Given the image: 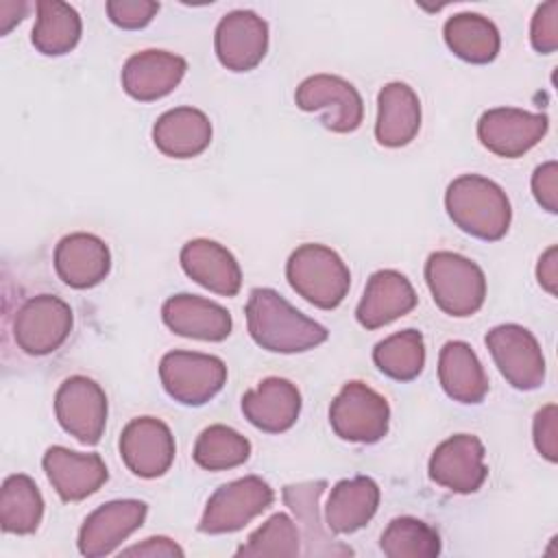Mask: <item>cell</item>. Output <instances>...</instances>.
<instances>
[{"label":"cell","mask_w":558,"mask_h":558,"mask_svg":"<svg viewBox=\"0 0 558 558\" xmlns=\"http://www.w3.org/2000/svg\"><path fill=\"white\" fill-rule=\"evenodd\" d=\"M246 327L253 342L270 353H303L329 338L320 323L307 318L272 288L251 290Z\"/></svg>","instance_id":"6da1fadb"},{"label":"cell","mask_w":558,"mask_h":558,"mask_svg":"<svg viewBox=\"0 0 558 558\" xmlns=\"http://www.w3.org/2000/svg\"><path fill=\"white\" fill-rule=\"evenodd\" d=\"M445 209L453 225L484 242L501 240L512 220L506 192L482 174H462L445 192Z\"/></svg>","instance_id":"7a4b0ae2"},{"label":"cell","mask_w":558,"mask_h":558,"mask_svg":"<svg viewBox=\"0 0 558 558\" xmlns=\"http://www.w3.org/2000/svg\"><path fill=\"white\" fill-rule=\"evenodd\" d=\"M290 288L320 310L338 307L351 288V272L342 257L325 244H301L286 262Z\"/></svg>","instance_id":"3957f363"},{"label":"cell","mask_w":558,"mask_h":558,"mask_svg":"<svg viewBox=\"0 0 558 558\" xmlns=\"http://www.w3.org/2000/svg\"><path fill=\"white\" fill-rule=\"evenodd\" d=\"M425 281L434 303L456 318L473 316L486 301V277L482 268L460 253H432L425 262Z\"/></svg>","instance_id":"277c9868"},{"label":"cell","mask_w":558,"mask_h":558,"mask_svg":"<svg viewBox=\"0 0 558 558\" xmlns=\"http://www.w3.org/2000/svg\"><path fill=\"white\" fill-rule=\"evenodd\" d=\"M275 501L268 482L246 475L222 484L207 499L198 530L203 534H231L246 527L255 517L266 512Z\"/></svg>","instance_id":"5b68a950"},{"label":"cell","mask_w":558,"mask_h":558,"mask_svg":"<svg viewBox=\"0 0 558 558\" xmlns=\"http://www.w3.org/2000/svg\"><path fill=\"white\" fill-rule=\"evenodd\" d=\"M329 423L338 438L373 445L388 434V401L362 381H349L329 405Z\"/></svg>","instance_id":"8992f818"},{"label":"cell","mask_w":558,"mask_h":558,"mask_svg":"<svg viewBox=\"0 0 558 558\" xmlns=\"http://www.w3.org/2000/svg\"><path fill=\"white\" fill-rule=\"evenodd\" d=\"M163 390L183 405H205L225 381L227 366L220 357L198 351H170L159 362Z\"/></svg>","instance_id":"52a82bcc"},{"label":"cell","mask_w":558,"mask_h":558,"mask_svg":"<svg viewBox=\"0 0 558 558\" xmlns=\"http://www.w3.org/2000/svg\"><path fill=\"white\" fill-rule=\"evenodd\" d=\"M301 111L320 113V124L333 133H353L364 120L360 92L342 76L314 74L301 81L294 92Z\"/></svg>","instance_id":"ba28073f"},{"label":"cell","mask_w":558,"mask_h":558,"mask_svg":"<svg viewBox=\"0 0 558 558\" xmlns=\"http://www.w3.org/2000/svg\"><path fill=\"white\" fill-rule=\"evenodd\" d=\"M74 325L72 307L54 294L28 296L15 312L13 338L28 355H48L70 336Z\"/></svg>","instance_id":"9c48e42d"},{"label":"cell","mask_w":558,"mask_h":558,"mask_svg":"<svg viewBox=\"0 0 558 558\" xmlns=\"http://www.w3.org/2000/svg\"><path fill=\"white\" fill-rule=\"evenodd\" d=\"M499 373L517 390H536L545 381V357L530 329L517 323L493 327L484 338Z\"/></svg>","instance_id":"30bf717a"},{"label":"cell","mask_w":558,"mask_h":558,"mask_svg":"<svg viewBox=\"0 0 558 558\" xmlns=\"http://www.w3.org/2000/svg\"><path fill=\"white\" fill-rule=\"evenodd\" d=\"M54 414L63 432L83 445H96L107 425V395L94 379L72 375L57 388Z\"/></svg>","instance_id":"8fae6325"},{"label":"cell","mask_w":558,"mask_h":558,"mask_svg":"<svg viewBox=\"0 0 558 558\" xmlns=\"http://www.w3.org/2000/svg\"><path fill=\"white\" fill-rule=\"evenodd\" d=\"M549 118L517 107H495L480 116L477 137L497 157L517 159L534 148L547 133Z\"/></svg>","instance_id":"7c38bea8"},{"label":"cell","mask_w":558,"mask_h":558,"mask_svg":"<svg viewBox=\"0 0 558 558\" xmlns=\"http://www.w3.org/2000/svg\"><path fill=\"white\" fill-rule=\"evenodd\" d=\"M484 445L473 434H456L442 440L429 458V480L451 493L471 495L482 488L488 477L484 462Z\"/></svg>","instance_id":"4fadbf2b"},{"label":"cell","mask_w":558,"mask_h":558,"mask_svg":"<svg viewBox=\"0 0 558 558\" xmlns=\"http://www.w3.org/2000/svg\"><path fill=\"white\" fill-rule=\"evenodd\" d=\"M126 469L144 480L161 477L174 462L177 445L170 427L155 416H137L126 423L118 442Z\"/></svg>","instance_id":"5bb4252c"},{"label":"cell","mask_w":558,"mask_h":558,"mask_svg":"<svg viewBox=\"0 0 558 558\" xmlns=\"http://www.w3.org/2000/svg\"><path fill=\"white\" fill-rule=\"evenodd\" d=\"M218 61L231 72H248L268 50V24L255 11L235 9L220 17L214 33Z\"/></svg>","instance_id":"9a60e30c"},{"label":"cell","mask_w":558,"mask_h":558,"mask_svg":"<svg viewBox=\"0 0 558 558\" xmlns=\"http://www.w3.org/2000/svg\"><path fill=\"white\" fill-rule=\"evenodd\" d=\"M148 506L140 499H116L98 506L78 530V551L87 558L113 554L144 525Z\"/></svg>","instance_id":"2e32d148"},{"label":"cell","mask_w":558,"mask_h":558,"mask_svg":"<svg viewBox=\"0 0 558 558\" xmlns=\"http://www.w3.org/2000/svg\"><path fill=\"white\" fill-rule=\"evenodd\" d=\"M48 482L63 501H83L94 495L109 477L98 453H78L61 445L46 449L41 458Z\"/></svg>","instance_id":"e0dca14e"},{"label":"cell","mask_w":558,"mask_h":558,"mask_svg":"<svg viewBox=\"0 0 558 558\" xmlns=\"http://www.w3.org/2000/svg\"><path fill=\"white\" fill-rule=\"evenodd\" d=\"M187 63L183 57L168 50H142L126 59L122 68L124 92L140 102H153L181 83Z\"/></svg>","instance_id":"ac0fdd59"},{"label":"cell","mask_w":558,"mask_h":558,"mask_svg":"<svg viewBox=\"0 0 558 558\" xmlns=\"http://www.w3.org/2000/svg\"><path fill=\"white\" fill-rule=\"evenodd\" d=\"M183 272L203 286L205 290L220 296H235L242 288V270L238 259L222 244L196 238L183 244L179 253Z\"/></svg>","instance_id":"d6986e66"},{"label":"cell","mask_w":558,"mask_h":558,"mask_svg":"<svg viewBox=\"0 0 558 558\" xmlns=\"http://www.w3.org/2000/svg\"><path fill=\"white\" fill-rule=\"evenodd\" d=\"M416 292L405 275L386 268L371 275L355 307V318L364 329H379L416 307Z\"/></svg>","instance_id":"ffe728a7"},{"label":"cell","mask_w":558,"mask_h":558,"mask_svg":"<svg viewBox=\"0 0 558 558\" xmlns=\"http://www.w3.org/2000/svg\"><path fill=\"white\" fill-rule=\"evenodd\" d=\"M109 246L94 233H70L54 246V270L74 290L98 286L109 275Z\"/></svg>","instance_id":"44dd1931"},{"label":"cell","mask_w":558,"mask_h":558,"mask_svg":"<svg viewBox=\"0 0 558 558\" xmlns=\"http://www.w3.org/2000/svg\"><path fill=\"white\" fill-rule=\"evenodd\" d=\"M161 318L172 333L207 342L227 340L233 327L231 314L222 305L196 294H174L166 299Z\"/></svg>","instance_id":"7402d4cb"},{"label":"cell","mask_w":558,"mask_h":558,"mask_svg":"<svg viewBox=\"0 0 558 558\" xmlns=\"http://www.w3.org/2000/svg\"><path fill=\"white\" fill-rule=\"evenodd\" d=\"M242 412L253 427L266 434H281L301 414V392L290 379L266 377L257 388L242 395Z\"/></svg>","instance_id":"603a6c76"},{"label":"cell","mask_w":558,"mask_h":558,"mask_svg":"<svg viewBox=\"0 0 558 558\" xmlns=\"http://www.w3.org/2000/svg\"><path fill=\"white\" fill-rule=\"evenodd\" d=\"M421 129V100L416 92L401 81L386 83L377 94L375 140L386 148L410 144Z\"/></svg>","instance_id":"cb8c5ba5"},{"label":"cell","mask_w":558,"mask_h":558,"mask_svg":"<svg viewBox=\"0 0 558 558\" xmlns=\"http://www.w3.org/2000/svg\"><path fill=\"white\" fill-rule=\"evenodd\" d=\"M379 486L373 477L355 475L340 480L325 506V525L331 534H353L362 530L377 512Z\"/></svg>","instance_id":"d4e9b609"},{"label":"cell","mask_w":558,"mask_h":558,"mask_svg":"<svg viewBox=\"0 0 558 558\" xmlns=\"http://www.w3.org/2000/svg\"><path fill=\"white\" fill-rule=\"evenodd\" d=\"M153 142L166 157L192 159L209 146L211 122L201 109L174 107L157 118L153 126Z\"/></svg>","instance_id":"484cf974"},{"label":"cell","mask_w":558,"mask_h":558,"mask_svg":"<svg viewBox=\"0 0 558 558\" xmlns=\"http://www.w3.org/2000/svg\"><path fill=\"white\" fill-rule=\"evenodd\" d=\"M438 379L447 397L458 403H482L488 392L486 371L462 340H449L438 355Z\"/></svg>","instance_id":"4316f807"},{"label":"cell","mask_w":558,"mask_h":558,"mask_svg":"<svg viewBox=\"0 0 558 558\" xmlns=\"http://www.w3.org/2000/svg\"><path fill=\"white\" fill-rule=\"evenodd\" d=\"M447 48L462 61L484 65L499 54L501 37L497 26L480 13H456L442 26Z\"/></svg>","instance_id":"83f0119b"},{"label":"cell","mask_w":558,"mask_h":558,"mask_svg":"<svg viewBox=\"0 0 558 558\" xmlns=\"http://www.w3.org/2000/svg\"><path fill=\"white\" fill-rule=\"evenodd\" d=\"M327 482H301V484H288L283 486V501L288 508L296 514L299 523L303 525V536L307 543L305 556H347L353 554L351 547L333 545V538L329 541L327 532L320 525V512H318V499L325 493Z\"/></svg>","instance_id":"f1b7e54d"},{"label":"cell","mask_w":558,"mask_h":558,"mask_svg":"<svg viewBox=\"0 0 558 558\" xmlns=\"http://www.w3.org/2000/svg\"><path fill=\"white\" fill-rule=\"evenodd\" d=\"M81 15L61 0H39L37 20L31 33L33 46L46 57H61L76 48L81 39Z\"/></svg>","instance_id":"f546056e"},{"label":"cell","mask_w":558,"mask_h":558,"mask_svg":"<svg viewBox=\"0 0 558 558\" xmlns=\"http://www.w3.org/2000/svg\"><path fill=\"white\" fill-rule=\"evenodd\" d=\"M44 517V497L24 473H13L0 490V527L7 534H33Z\"/></svg>","instance_id":"4dcf8cb0"},{"label":"cell","mask_w":558,"mask_h":558,"mask_svg":"<svg viewBox=\"0 0 558 558\" xmlns=\"http://www.w3.org/2000/svg\"><path fill=\"white\" fill-rule=\"evenodd\" d=\"M373 362L390 379H416L425 366L423 333L416 329H403L384 338L373 349Z\"/></svg>","instance_id":"1f68e13d"},{"label":"cell","mask_w":558,"mask_h":558,"mask_svg":"<svg viewBox=\"0 0 558 558\" xmlns=\"http://www.w3.org/2000/svg\"><path fill=\"white\" fill-rule=\"evenodd\" d=\"M251 456V442L227 425L205 427L196 442L192 458L205 471H227L244 464Z\"/></svg>","instance_id":"d6a6232c"},{"label":"cell","mask_w":558,"mask_h":558,"mask_svg":"<svg viewBox=\"0 0 558 558\" xmlns=\"http://www.w3.org/2000/svg\"><path fill=\"white\" fill-rule=\"evenodd\" d=\"M379 547L388 558H434L440 554V536L421 519L397 517L384 530Z\"/></svg>","instance_id":"836d02e7"},{"label":"cell","mask_w":558,"mask_h":558,"mask_svg":"<svg viewBox=\"0 0 558 558\" xmlns=\"http://www.w3.org/2000/svg\"><path fill=\"white\" fill-rule=\"evenodd\" d=\"M299 554H301V532L286 512L272 514L235 551V556H244V558H266V556L292 558Z\"/></svg>","instance_id":"e575fe53"},{"label":"cell","mask_w":558,"mask_h":558,"mask_svg":"<svg viewBox=\"0 0 558 558\" xmlns=\"http://www.w3.org/2000/svg\"><path fill=\"white\" fill-rule=\"evenodd\" d=\"M109 20L124 31H137L153 22L159 11V2L153 0H109L107 2Z\"/></svg>","instance_id":"d590c367"},{"label":"cell","mask_w":558,"mask_h":558,"mask_svg":"<svg viewBox=\"0 0 558 558\" xmlns=\"http://www.w3.org/2000/svg\"><path fill=\"white\" fill-rule=\"evenodd\" d=\"M530 44L541 54H551L558 48V0L543 2L530 24Z\"/></svg>","instance_id":"8d00e7d4"},{"label":"cell","mask_w":558,"mask_h":558,"mask_svg":"<svg viewBox=\"0 0 558 558\" xmlns=\"http://www.w3.org/2000/svg\"><path fill=\"white\" fill-rule=\"evenodd\" d=\"M558 408L556 403H547L534 414L532 423V434H534V447L536 451L547 460L556 462L558 460Z\"/></svg>","instance_id":"74e56055"},{"label":"cell","mask_w":558,"mask_h":558,"mask_svg":"<svg viewBox=\"0 0 558 558\" xmlns=\"http://www.w3.org/2000/svg\"><path fill=\"white\" fill-rule=\"evenodd\" d=\"M532 194L536 203L549 214L558 211V163L545 161L532 174Z\"/></svg>","instance_id":"f35d334b"},{"label":"cell","mask_w":558,"mask_h":558,"mask_svg":"<svg viewBox=\"0 0 558 558\" xmlns=\"http://www.w3.org/2000/svg\"><path fill=\"white\" fill-rule=\"evenodd\" d=\"M183 554L185 551L174 541H170L166 536H150L140 545L122 549V556H150V558H155V556L157 558H161V556L172 558V556H183Z\"/></svg>","instance_id":"ab89813d"},{"label":"cell","mask_w":558,"mask_h":558,"mask_svg":"<svg viewBox=\"0 0 558 558\" xmlns=\"http://www.w3.org/2000/svg\"><path fill=\"white\" fill-rule=\"evenodd\" d=\"M558 248L549 246L536 266V279L541 283V288H545L551 296L556 294V283H558Z\"/></svg>","instance_id":"60d3db41"},{"label":"cell","mask_w":558,"mask_h":558,"mask_svg":"<svg viewBox=\"0 0 558 558\" xmlns=\"http://www.w3.org/2000/svg\"><path fill=\"white\" fill-rule=\"evenodd\" d=\"M26 2H0V33L7 35L15 22H20L26 13Z\"/></svg>","instance_id":"b9f144b4"}]
</instances>
